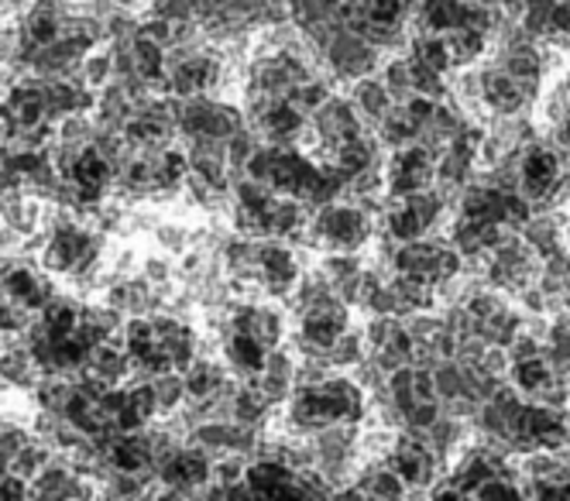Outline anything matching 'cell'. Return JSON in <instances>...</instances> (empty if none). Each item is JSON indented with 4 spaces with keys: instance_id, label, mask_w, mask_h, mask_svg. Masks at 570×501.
Returning <instances> with one entry per match:
<instances>
[{
    "instance_id": "18",
    "label": "cell",
    "mask_w": 570,
    "mask_h": 501,
    "mask_svg": "<svg viewBox=\"0 0 570 501\" xmlns=\"http://www.w3.org/2000/svg\"><path fill=\"white\" fill-rule=\"evenodd\" d=\"M52 456H56V450H52L49 443H42V440H35V436H31V443H28L18 456H11V474L31 484V481L38 478V471H42V468L52 461Z\"/></svg>"
},
{
    "instance_id": "10",
    "label": "cell",
    "mask_w": 570,
    "mask_h": 501,
    "mask_svg": "<svg viewBox=\"0 0 570 501\" xmlns=\"http://www.w3.org/2000/svg\"><path fill=\"white\" fill-rule=\"evenodd\" d=\"M278 409L258 392L255 382H240L237 392H234V423L240 426H252V430H265L272 423V415Z\"/></svg>"
},
{
    "instance_id": "2",
    "label": "cell",
    "mask_w": 570,
    "mask_h": 501,
    "mask_svg": "<svg viewBox=\"0 0 570 501\" xmlns=\"http://www.w3.org/2000/svg\"><path fill=\"white\" fill-rule=\"evenodd\" d=\"M436 183V155L423 145H405L389 151L385 158V193L389 199L413 196L423 189H433Z\"/></svg>"
},
{
    "instance_id": "12",
    "label": "cell",
    "mask_w": 570,
    "mask_h": 501,
    "mask_svg": "<svg viewBox=\"0 0 570 501\" xmlns=\"http://www.w3.org/2000/svg\"><path fill=\"white\" fill-rule=\"evenodd\" d=\"M189 234H193V224L189 220H179V217H161L151 230V244L158 247V255H166L173 262H179L186 250H189Z\"/></svg>"
},
{
    "instance_id": "26",
    "label": "cell",
    "mask_w": 570,
    "mask_h": 501,
    "mask_svg": "<svg viewBox=\"0 0 570 501\" xmlns=\"http://www.w3.org/2000/svg\"><path fill=\"white\" fill-rule=\"evenodd\" d=\"M155 501H189L186 498V491H179V488H155Z\"/></svg>"
},
{
    "instance_id": "8",
    "label": "cell",
    "mask_w": 570,
    "mask_h": 501,
    "mask_svg": "<svg viewBox=\"0 0 570 501\" xmlns=\"http://www.w3.org/2000/svg\"><path fill=\"white\" fill-rule=\"evenodd\" d=\"M83 371H90L107 389H117V385H128V379H131V357L125 347H120V341H107L90 351Z\"/></svg>"
},
{
    "instance_id": "20",
    "label": "cell",
    "mask_w": 570,
    "mask_h": 501,
    "mask_svg": "<svg viewBox=\"0 0 570 501\" xmlns=\"http://www.w3.org/2000/svg\"><path fill=\"white\" fill-rule=\"evenodd\" d=\"M120 347L128 351V357L135 361L138 354H145L151 344H155V330H151V320L148 316H128L125 326H120Z\"/></svg>"
},
{
    "instance_id": "15",
    "label": "cell",
    "mask_w": 570,
    "mask_h": 501,
    "mask_svg": "<svg viewBox=\"0 0 570 501\" xmlns=\"http://www.w3.org/2000/svg\"><path fill=\"white\" fill-rule=\"evenodd\" d=\"M79 82H83V87L94 90V94H100L104 87H110V82H114V52H110L107 41L83 56V62H79Z\"/></svg>"
},
{
    "instance_id": "14",
    "label": "cell",
    "mask_w": 570,
    "mask_h": 501,
    "mask_svg": "<svg viewBox=\"0 0 570 501\" xmlns=\"http://www.w3.org/2000/svg\"><path fill=\"white\" fill-rule=\"evenodd\" d=\"M151 385V395H155V405H158V420H169V415H176L183 405H186V382L179 371H166L158 374V379L148 382Z\"/></svg>"
},
{
    "instance_id": "19",
    "label": "cell",
    "mask_w": 570,
    "mask_h": 501,
    "mask_svg": "<svg viewBox=\"0 0 570 501\" xmlns=\"http://www.w3.org/2000/svg\"><path fill=\"white\" fill-rule=\"evenodd\" d=\"M176 262L166 258V255H158V250H148V255H141V265H138V278H145L151 288H173L176 285Z\"/></svg>"
},
{
    "instance_id": "7",
    "label": "cell",
    "mask_w": 570,
    "mask_h": 501,
    "mask_svg": "<svg viewBox=\"0 0 570 501\" xmlns=\"http://www.w3.org/2000/svg\"><path fill=\"white\" fill-rule=\"evenodd\" d=\"M344 94H347V100L354 104L357 117L364 120V128H368V131H375L379 124L392 114V107H395V100L389 97V90L382 87V79H379V76H368V79L351 82V87H344Z\"/></svg>"
},
{
    "instance_id": "4",
    "label": "cell",
    "mask_w": 570,
    "mask_h": 501,
    "mask_svg": "<svg viewBox=\"0 0 570 501\" xmlns=\"http://www.w3.org/2000/svg\"><path fill=\"white\" fill-rule=\"evenodd\" d=\"M255 385H258V392H262L275 409H282L285 402H289V395L296 392V354H293L289 344H282V347L268 351L265 367L258 371Z\"/></svg>"
},
{
    "instance_id": "5",
    "label": "cell",
    "mask_w": 570,
    "mask_h": 501,
    "mask_svg": "<svg viewBox=\"0 0 570 501\" xmlns=\"http://www.w3.org/2000/svg\"><path fill=\"white\" fill-rule=\"evenodd\" d=\"M38 382H42V371H38V364L28 354V347L21 344V337L0 341V392L31 395Z\"/></svg>"
},
{
    "instance_id": "6",
    "label": "cell",
    "mask_w": 570,
    "mask_h": 501,
    "mask_svg": "<svg viewBox=\"0 0 570 501\" xmlns=\"http://www.w3.org/2000/svg\"><path fill=\"white\" fill-rule=\"evenodd\" d=\"M220 357H224V367L230 371V379L255 382L258 371L265 367L268 351L255 337H248V333H227L220 344Z\"/></svg>"
},
{
    "instance_id": "28",
    "label": "cell",
    "mask_w": 570,
    "mask_h": 501,
    "mask_svg": "<svg viewBox=\"0 0 570 501\" xmlns=\"http://www.w3.org/2000/svg\"><path fill=\"white\" fill-rule=\"evenodd\" d=\"M8 158H11V145H0V169L8 165Z\"/></svg>"
},
{
    "instance_id": "17",
    "label": "cell",
    "mask_w": 570,
    "mask_h": 501,
    "mask_svg": "<svg viewBox=\"0 0 570 501\" xmlns=\"http://www.w3.org/2000/svg\"><path fill=\"white\" fill-rule=\"evenodd\" d=\"M69 399H72V379H62V374H42V382L31 392L38 412H56V415H62Z\"/></svg>"
},
{
    "instance_id": "24",
    "label": "cell",
    "mask_w": 570,
    "mask_h": 501,
    "mask_svg": "<svg viewBox=\"0 0 570 501\" xmlns=\"http://www.w3.org/2000/svg\"><path fill=\"white\" fill-rule=\"evenodd\" d=\"M125 389H128V405L141 415L145 423H155V420H158V405H155L151 385H148V382H131V385H125Z\"/></svg>"
},
{
    "instance_id": "16",
    "label": "cell",
    "mask_w": 570,
    "mask_h": 501,
    "mask_svg": "<svg viewBox=\"0 0 570 501\" xmlns=\"http://www.w3.org/2000/svg\"><path fill=\"white\" fill-rule=\"evenodd\" d=\"M97 138V120L94 114H69L56 124V145L72 148V151H83L90 148Z\"/></svg>"
},
{
    "instance_id": "27",
    "label": "cell",
    "mask_w": 570,
    "mask_h": 501,
    "mask_svg": "<svg viewBox=\"0 0 570 501\" xmlns=\"http://www.w3.org/2000/svg\"><path fill=\"white\" fill-rule=\"evenodd\" d=\"M327 501H368V498H364L357 488H341V491H334Z\"/></svg>"
},
{
    "instance_id": "21",
    "label": "cell",
    "mask_w": 570,
    "mask_h": 501,
    "mask_svg": "<svg viewBox=\"0 0 570 501\" xmlns=\"http://www.w3.org/2000/svg\"><path fill=\"white\" fill-rule=\"evenodd\" d=\"M35 323V313H28L24 306L11 303L8 296H0V341H18L24 337V330Z\"/></svg>"
},
{
    "instance_id": "13",
    "label": "cell",
    "mask_w": 570,
    "mask_h": 501,
    "mask_svg": "<svg viewBox=\"0 0 570 501\" xmlns=\"http://www.w3.org/2000/svg\"><path fill=\"white\" fill-rule=\"evenodd\" d=\"M364 357H368V347H364V337H361V320L344 330L341 337L334 341V347L327 351V364L334 367V374H351Z\"/></svg>"
},
{
    "instance_id": "23",
    "label": "cell",
    "mask_w": 570,
    "mask_h": 501,
    "mask_svg": "<svg viewBox=\"0 0 570 501\" xmlns=\"http://www.w3.org/2000/svg\"><path fill=\"white\" fill-rule=\"evenodd\" d=\"M244 474H248V456H237V453H220L214 461V474L210 481L220 488H234L244 484Z\"/></svg>"
},
{
    "instance_id": "3",
    "label": "cell",
    "mask_w": 570,
    "mask_h": 501,
    "mask_svg": "<svg viewBox=\"0 0 570 501\" xmlns=\"http://www.w3.org/2000/svg\"><path fill=\"white\" fill-rule=\"evenodd\" d=\"M59 278L46 275L42 265L38 262H28V258H18V265L11 268V275L0 285V296H8L11 303L24 306L28 313H42L56 296H59Z\"/></svg>"
},
{
    "instance_id": "1",
    "label": "cell",
    "mask_w": 570,
    "mask_h": 501,
    "mask_svg": "<svg viewBox=\"0 0 570 501\" xmlns=\"http://www.w3.org/2000/svg\"><path fill=\"white\" fill-rule=\"evenodd\" d=\"M570 176V165L567 158L547 141V138H537L529 141L519 155V196L533 206V210H547L550 199L557 196V189L563 186V179Z\"/></svg>"
},
{
    "instance_id": "22",
    "label": "cell",
    "mask_w": 570,
    "mask_h": 501,
    "mask_svg": "<svg viewBox=\"0 0 570 501\" xmlns=\"http://www.w3.org/2000/svg\"><path fill=\"white\" fill-rule=\"evenodd\" d=\"M440 402H416L410 412L402 415V433H410V436H426L433 430V423L440 420Z\"/></svg>"
},
{
    "instance_id": "11",
    "label": "cell",
    "mask_w": 570,
    "mask_h": 501,
    "mask_svg": "<svg viewBox=\"0 0 570 501\" xmlns=\"http://www.w3.org/2000/svg\"><path fill=\"white\" fill-rule=\"evenodd\" d=\"M230 379V371L224 367V357L217 361H207V357H196L193 367L183 374V382H186V395L189 399H210L220 392V385Z\"/></svg>"
},
{
    "instance_id": "25",
    "label": "cell",
    "mask_w": 570,
    "mask_h": 501,
    "mask_svg": "<svg viewBox=\"0 0 570 501\" xmlns=\"http://www.w3.org/2000/svg\"><path fill=\"white\" fill-rule=\"evenodd\" d=\"M135 35H141V38L155 41V46H161V49H169V46H173V21L155 18V14H141V18H138V31H135Z\"/></svg>"
},
{
    "instance_id": "9",
    "label": "cell",
    "mask_w": 570,
    "mask_h": 501,
    "mask_svg": "<svg viewBox=\"0 0 570 501\" xmlns=\"http://www.w3.org/2000/svg\"><path fill=\"white\" fill-rule=\"evenodd\" d=\"M148 430V426H145ZM131 433V436H117L107 450V461L120 474H155L151 471V450H148V433Z\"/></svg>"
}]
</instances>
